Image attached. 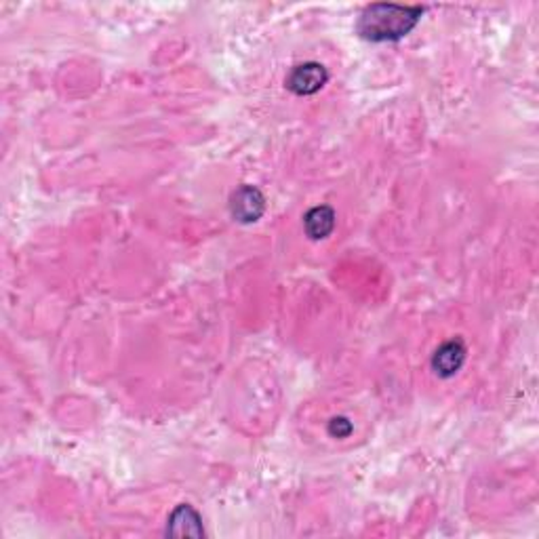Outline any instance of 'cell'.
I'll return each mask as SVG.
<instances>
[{"label":"cell","mask_w":539,"mask_h":539,"mask_svg":"<svg viewBox=\"0 0 539 539\" xmlns=\"http://www.w3.org/2000/svg\"><path fill=\"white\" fill-rule=\"evenodd\" d=\"M166 535L177 537H200L204 535L203 520L192 505L181 504L173 514L169 516V525H166Z\"/></svg>","instance_id":"obj_5"},{"label":"cell","mask_w":539,"mask_h":539,"mask_svg":"<svg viewBox=\"0 0 539 539\" xmlns=\"http://www.w3.org/2000/svg\"><path fill=\"white\" fill-rule=\"evenodd\" d=\"M304 227L305 235H308L312 241H322L333 232L335 227V211L327 204H320V207L310 209L304 218Z\"/></svg>","instance_id":"obj_6"},{"label":"cell","mask_w":539,"mask_h":539,"mask_svg":"<svg viewBox=\"0 0 539 539\" xmlns=\"http://www.w3.org/2000/svg\"><path fill=\"white\" fill-rule=\"evenodd\" d=\"M424 13L421 7H400V4H371L358 19V35L371 42L400 41L418 26Z\"/></svg>","instance_id":"obj_1"},{"label":"cell","mask_w":539,"mask_h":539,"mask_svg":"<svg viewBox=\"0 0 539 539\" xmlns=\"http://www.w3.org/2000/svg\"><path fill=\"white\" fill-rule=\"evenodd\" d=\"M466 363V346L461 340L444 342L432 357V369L441 377H453Z\"/></svg>","instance_id":"obj_4"},{"label":"cell","mask_w":539,"mask_h":539,"mask_svg":"<svg viewBox=\"0 0 539 539\" xmlns=\"http://www.w3.org/2000/svg\"><path fill=\"white\" fill-rule=\"evenodd\" d=\"M232 218L241 224H253L266 211V198L255 186H241L230 198Z\"/></svg>","instance_id":"obj_3"},{"label":"cell","mask_w":539,"mask_h":539,"mask_svg":"<svg viewBox=\"0 0 539 539\" xmlns=\"http://www.w3.org/2000/svg\"><path fill=\"white\" fill-rule=\"evenodd\" d=\"M327 81H329V72H327L325 65L316 64V61H308V64L293 68L287 79V87L296 96H314V93H319L327 85Z\"/></svg>","instance_id":"obj_2"},{"label":"cell","mask_w":539,"mask_h":539,"mask_svg":"<svg viewBox=\"0 0 539 539\" xmlns=\"http://www.w3.org/2000/svg\"><path fill=\"white\" fill-rule=\"evenodd\" d=\"M329 435L337 438H346L352 435V424L346 418H333L329 421Z\"/></svg>","instance_id":"obj_7"}]
</instances>
